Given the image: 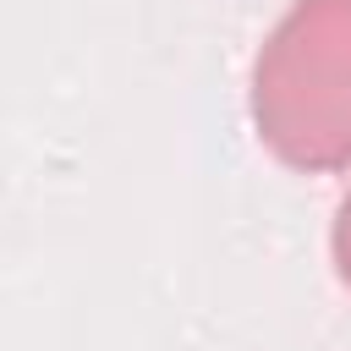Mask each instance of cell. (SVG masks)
I'll return each instance as SVG.
<instances>
[{"mask_svg":"<svg viewBox=\"0 0 351 351\" xmlns=\"http://www.w3.org/2000/svg\"><path fill=\"white\" fill-rule=\"evenodd\" d=\"M247 104L291 170L351 165V0H296L252 60Z\"/></svg>","mask_w":351,"mask_h":351,"instance_id":"6da1fadb","label":"cell"},{"mask_svg":"<svg viewBox=\"0 0 351 351\" xmlns=\"http://www.w3.org/2000/svg\"><path fill=\"white\" fill-rule=\"evenodd\" d=\"M329 252H335V274L351 285V192L340 197V214H335V230H329Z\"/></svg>","mask_w":351,"mask_h":351,"instance_id":"7a4b0ae2","label":"cell"}]
</instances>
